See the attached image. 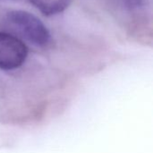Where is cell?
Returning a JSON list of instances; mask_svg holds the SVG:
<instances>
[{"label":"cell","mask_w":153,"mask_h":153,"mask_svg":"<svg viewBox=\"0 0 153 153\" xmlns=\"http://www.w3.org/2000/svg\"><path fill=\"white\" fill-rule=\"evenodd\" d=\"M73 0H29L42 14L53 16L66 10Z\"/></svg>","instance_id":"3957f363"},{"label":"cell","mask_w":153,"mask_h":153,"mask_svg":"<svg viewBox=\"0 0 153 153\" xmlns=\"http://www.w3.org/2000/svg\"><path fill=\"white\" fill-rule=\"evenodd\" d=\"M6 22L13 31L34 46L45 47L50 41V33L46 25L27 11H10L6 14Z\"/></svg>","instance_id":"6da1fadb"},{"label":"cell","mask_w":153,"mask_h":153,"mask_svg":"<svg viewBox=\"0 0 153 153\" xmlns=\"http://www.w3.org/2000/svg\"><path fill=\"white\" fill-rule=\"evenodd\" d=\"M27 56L28 48L20 38L0 32V70L19 68L24 64Z\"/></svg>","instance_id":"7a4b0ae2"}]
</instances>
